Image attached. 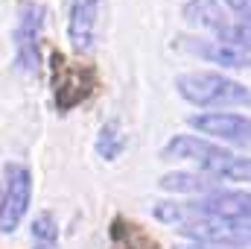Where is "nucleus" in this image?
<instances>
[{
  "mask_svg": "<svg viewBox=\"0 0 251 249\" xmlns=\"http://www.w3.org/2000/svg\"><path fill=\"white\" fill-rule=\"evenodd\" d=\"M155 220L178 229L184 223H251V193L222 187L207 196H196L187 202H155L152 205Z\"/></svg>",
  "mask_w": 251,
  "mask_h": 249,
  "instance_id": "f257e3e1",
  "label": "nucleus"
},
{
  "mask_svg": "<svg viewBox=\"0 0 251 249\" xmlns=\"http://www.w3.org/2000/svg\"><path fill=\"white\" fill-rule=\"evenodd\" d=\"M161 158L164 161H176V158L196 161L201 173L216 176L222 182H251L249 156H237L204 135H173L161 147Z\"/></svg>",
  "mask_w": 251,
  "mask_h": 249,
  "instance_id": "f03ea898",
  "label": "nucleus"
},
{
  "mask_svg": "<svg viewBox=\"0 0 251 249\" xmlns=\"http://www.w3.org/2000/svg\"><path fill=\"white\" fill-rule=\"evenodd\" d=\"M176 91L199 109L251 106V88L216 70H190L176 76Z\"/></svg>",
  "mask_w": 251,
  "mask_h": 249,
  "instance_id": "7ed1b4c3",
  "label": "nucleus"
},
{
  "mask_svg": "<svg viewBox=\"0 0 251 249\" xmlns=\"http://www.w3.org/2000/svg\"><path fill=\"white\" fill-rule=\"evenodd\" d=\"M50 70H53V103L59 115H67L76 106L88 103L100 88V70L94 64L70 62L59 50L50 56Z\"/></svg>",
  "mask_w": 251,
  "mask_h": 249,
  "instance_id": "20e7f679",
  "label": "nucleus"
},
{
  "mask_svg": "<svg viewBox=\"0 0 251 249\" xmlns=\"http://www.w3.org/2000/svg\"><path fill=\"white\" fill-rule=\"evenodd\" d=\"M47 9L38 0H24L12 27V62L21 73L35 76L41 70V30Z\"/></svg>",
  "mask_w": 251,
  "mask_h": 249,
  "instance_id": "39448f33",
  "label": "nucleus"
},
{
  "mask_svg": "<svg viewBox=\"0 0 251 249\" xmlns=\"http://www.w3.org/2000/svg\"><path fill=\"white\" fill-rule=\"evenodd\" d=\"M32 202V173L21 161L3 164V193H0V232L12 235Z\"/></svg>",
  "mask_w": 251,
  "mask_h": 249,
  "instance_id": "423d86ee",
  "label": "nucleus"
},
{
  "mask_svg": "<svg viewBox=\"0 0 251 249\" xmlns=\"http://www.w3.org/2000/svg\"><path fill=\"white\" fill-rule=\"evenodd\" d=\"M187 124L199 129V135L210 141H225L237 147H251V118L249 115H231V112H199L190 115Z\"/></svg>",
  "mask_w": 251,
  "mask_h": 249,
  "instance_id": "0eeeda50",
  "label": "nucleus"
},
{
  "mask_svg": "<svg viewBox=\"0 0 251 249\" xmlns=\"http://www.w3.org/2000/svg\"><path fill=\"white\" fill-rule=\"evenodd\" d=\"M176 47L184 50L190 56H199L210 64H222V67H251V53L249 50H240V47H231L225 41H216V38H190V35H178L176 38Z\"/></svg>",
  "mask_w": 251,
  "mask_h": 249,
  "instance_id": "6e6552de",
  "label": "nucleus"
},
{
  "mask_svg": "<svg viewBox=\"0 0 251 249\" xmlns=\"http://www.w3.org/2000/svg\"><path fill=\"white\" fill-rule=\"evenodd\" d=\"M102 0H70L67 9V41L76 53H88L97 41V18Z\"/></svg>",
  "mask_w": 251,
  "mask_h": 249,
  "instance_id": "1a4fd4ad",
  "label": "nucleus"
},
{
  "mask_svg": "<svg viewBox=\"0 0 251 249\" xmlns=\"http://www.w3.org/2000/svg\"><path fill=\"white\" fill-rule=\"evenodd\" d=\"M181 18L187 21L190 27L207 30V32H213V35H219V32L231 24L219 0H187V3L181 6Z\"/></svg>",
  "mask_w": 251,
  "mask_h": 249,
  "instance_id": "9d476101",
  "label": "nucleus"
},
{
  "mask_svg": "<svg viewBox=\"0 0 251 249\" xmlns=\"http://www.w3.org/2000/svg\"><path fill=\"white\" fill-rule=\"evenodd\" d=\"M108 241H111V249H161V244L143 226H137L134 220L120 217V214L108 226Z\"/></svg>",
  "mask_w": 251,
  "mask_h": 249,
  "instance_id": "9b49d317",
  "label": "nucleus"
},
{
  "mask_svg": "<svg viewBox=\"0 0 251 249\" xmlns=\"http://www.w3.org/2000/svg\"><path fill=\"white\" fill-rule=\"evenodd\" d=\"M161 187H164V190H173V193H199V196H207V193L222 190V179L207 176V173L176 170V173L161 176Z\"/></svg>",
  "mask_w": 251,
  "mask_h": 249,
  "instance_id": "f8f14e48",
  "label": "nucleus"
},
{
  "mask_svg": "<svg viewBox=\"0 0 251 249\" xmlns=\"http://www.w3.org/2000/svg\"><path fill=\"white\" fill-rule=\"evenodd\" d=\"M126 150V135L120 121H105L100 126V135H97V156L102 161H117Z\"/></svg>",
  "mask_w": 251,
  "mask_h": 249,
  "instance_id": "ddd939ff",
  "label": "nucleus"
},
{
  "mask_svg": "<svg viewBox=\"0 0 251 249\" xmlns=\"http://www.w3.org/2000/svg\"><path fill=\"white\" fill-rule=\"evenodd\" d=\"M32 241L35 244H47V247H59V223L50 211H41L32 220Z\"/></svg>",
  "mask_w": 251,
  "mask_h": 249,
  "instance_id": "4468645a",
  "label": "nucleus"
},
{
  "mask_svg": "<svg viewBox=\"0 0 251 249\" xmlns=\"http://www.w3.org/2000/svg\"><path fill=\"white\" fill-rule=\"evenodd\" d=\"M216 41H225V44H231V47H240V50H249L251 53V24H228L219 35H216Z\"/></svg>",
  "mask_w": 251,
  "mask_h": 249,
  "instance_id": "2eb2a0df",
  "label": "nucleus"
},
{
  "mask_svg": "<svg viewBox=\"0 0 251 249\" xmlns=\"http://www.w3.org/2000/svg\"><path fill=\"white\" fill-rule=\"evenodd\" d=\"M225 6H228L234 15H240L243 24H251V0H225Z\"/></svg>",
  "mask_w": 251,
  "mask_h": 249,
  "instance_id": "dca6fc26",
  "label": "nucleus"
},
{
  "mask_svg": "<svg viewBox=\"0 0 251 249\" xmlns=\"http://www.w3.org/2000/svg\"><path fill=\"white\" fill-rule=\"evenodd\" d=\"M178 249H222V247H210V244H187V247H178Z\"/></svg>",
  "mask_w": 251,
  "mask_h": 249,
  "instance_id": "f3484780",
  "label": "nucleus"
},
{
  "mask_svg": "<svg viewBox=\"0 0 251 249\" xmlns=\"http://www.w3.org/2000/svg\"><path fill=\"white\" fill-rule=\"evenodd\" d=\"M32 249H59V247H47V244H35Z\"/></svg>",
  "mask_w": 251,
  "mask_h": 249,
  "instance_id": "a211bd4d",
  "label": "nucleus"
}]
</instances>
